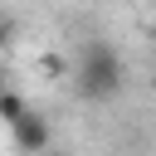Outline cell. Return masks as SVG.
Segmentation results:
<instances>
[{"instance_id": "cell-3", "label": "cell", "mask_w": 156, "mask_h": 156, "mask_svg": "<svg viewBox=\"0 0 156 156\" xmlns=\"http://www.w3.org/2000/svg\"><path fill=\"white\" fill-rule=\"evenodd\" d=\"M24 112H29V102H24L15 88H5V93H0V122H5V127H15Z\"/></svg>"}, {"instance_id": "cell-5", "label": "cell", "mask_w": 156, "mask_h": 156, "mask_svg": "<svg viewBox=\"0 0 156 156\" xmlns=\"http://www.w3.org/2000/svg\"><path fill=\"white\" fill-rule=\"evenodd\" d=\"M10 39H15V20H0V54L10 49Z\"/></svg>"}, {"instance_id": "cell-1", "label": "cell", "mask_w": 156, "mask_h": 156, "mask_svg": "<svg viewBox=\"0 0 156 156\" xmlns=\"http://www.w3.org/2000/svg\"><path fill=\"white\" fill-rule=\"evenodd\" d=\"M73 88L88 102L117 98V88H122V58H117V49L102 44V39H88L83 54H78V68H73Z\"/></svg>"}, {"instance_id": "cell-4", "label": "cell", "mask_w": 156, "mask_h": 156, "mask_svg": "<svg viewBox=\"0 0 156 156\" xmlns=\"http://www.w3.org/2000/svg\"><path fill=\"white\" fill-rule=\"evenodd\" d=\"M39 73H44V78H63V73H68L63 54H44V58H39Z\"/></svg>"}, {"instance_id": "cell-6", "label": "cell", "mask_w": 156, "mask_h": 156, "mask_svg": "<svg viewBox=\"0 0 156 156\" xmlns=\"http://www.w3.org/2000/svg\"><path fill=\"white\" fill-rule=\"evenodd\" d=\"M151 39H156V15H151Z\"/></svg>"}, {"instance_id": "cell-7", "label": "cell", "mask_w": 156, "mask_h": 156, "mask_svg": "<svg viewBox=\"0 0 156 156\" xmlns=\"http://www.w3.org/2000/svg\"><path fill=\"white\" fill-rule=\"evenodd\" d=\"M0 93H5V73H0Z\"/></svg>"}, {"instance_id": "cell-2", "label": "cell", "mask_w": 156, "mask_h": 156, "mask_svg": "<svg viewBox=\"0 0 156 156\" xmlns=\"http://www.w3.org/2000/svg\"><path fill=\"white\" fill-rule=\"evenodd\" d=\"M10 136H15V146H20L24 156H39V151H49V122H44L39 112H24V117L10 127Z\"/></svg>"}]
</instances>
